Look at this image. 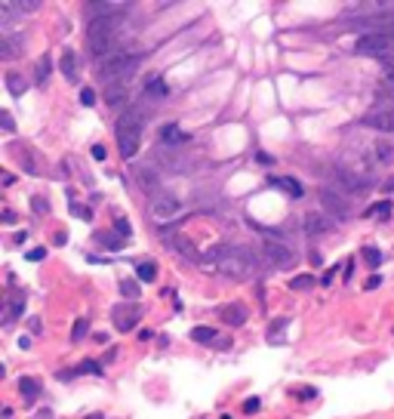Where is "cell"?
Returning <instances> with one entry per match:
<instances>
[{
    "label": "cell",
    "instance_id": "cell-29",
    "mask_svg": "<svg viewBox=\"0 0 394 419\" xmlns=\"http://www.w3.org/2000/svg\"><path fill=\"white\" fill-rule=\"evenodd\" d=\"M121 293L136 302V299H139V284H136V281H124V284H121Z\"/></svg>",
    "mask_w": 394,
    "mask_h": 419
},
{
    "label": "cell",
    "instance_id": "cell-40",
    "mask_svg": "<svg viewBox=\"0 0 394 419\" xmlns=\"http://www.w3.org/2000/svg\"><path fill=\"white\" fill-rule=\"evenodd\" d=\"M93 158H96V161H105V158H108V155H105V148H102V145H96V148H93Z\"/></svg>",
    "mask_w": 394,
    "mask_h": 419
},
{
    "label": "cell",
    "instance_id": "cell-35",
    "mask_svg": "<svg viewBox=\"0 0 394 419\" xmlns=\"http://www.w3.org/2000/svg\"><path fill=\"white\" fill-rule=\"evenodd\" d=\"M259 407H262V404H259V398H247V401H244V413H256Z\"/></svg>",
    "mask_w": 394,
    "mask_h": 419
},
{
    "label": "cell",
    "instance_id": "cell-20",
    "mask_svg": "<svg viewBox=\"0 0 394 419\" xmlns=\"http://www.w3.org/2000/svg\"><path fill=\"white\" fill-rule=\"evenodd\" d=\"M136 278H139L142 284H151V281H157V262H139Z\"/></svg>",
    "mask_w": 394,
    "mask_h": 419
},
{
    "label": "cell",
    "instance_id": "cell-25",
    "mask_svg": "<svg viewBox=\"0 0 394 419\" xmlns=\"http://www.w3.org/2000/svg\"><path fill=\"white\" fill-rule=\"evenodd\" d=\"M314 284H318V281H314V275H299V278H293V281H290V287H293V290H311Z\"/></svg>",
    "mask_w": 394,
    "mask_h": 419
},
{
    "label": "cell",
    "instance_id": "cell-31",
    "mask_svg": "<svg viewBox=\"0 0 394 419\" xmlns=\"http://www.w3.org/2000/svg\"><path fill=\"white\" fill-rule=\"evenodd\" d=\"M22 78H19V74H10V78H7V90L13 93V96H22V84H19Z\"/></svg>",
    "mask_w": 394,
    "mask_h": 419
},
{
    "label": "cell",
    "instance_id": "cell-10",
    "mask_svg": "<svg viewBox=\"0 0 394 419\" xmlns=\"http://www.w3.org/2000/svg\"><path fill=\"white\" fill-rule=\"evenodd\" d=\"M364 124L379 133H394V111H373L364 118Z\"/></svg>",
    "mask_w": 394,
    "mask_h": 419
},
{
    "label": "cell",
    "instance_id": "cell-4",
    "mask_svg": "<svg viewBox=\"0 0 394 419\" xmlns=\"http://www.w3.org/2000/svg\"><path fill=\"white\" fill-rule=\"evenodd\" d=\"M142 65V56L139 53H114L111 59L99 62V78L105 81V87L111 84H127L133 74L139 71Z\"/></svg>",
    "mask_w": 394,
    "mask_h": 419
},
{
    "label": "cell",
    "instance_id": "cell-2",
    "mask_svg": "<svg viewBox=\"0 0 394 419\" xmlns=\"http://www.w3.org/2000/svg\"><path fill=\"white\" fill-rule=\"evenodd\" d=\"M142 130H145V108H142V105L124 108L121 121H117V148H121L124 158H136V155H139Z\"/></svg>",
    "mask_w": 394,
    "mask_h": 419
},
{
    "label": "cell",
    "instance_id": "cell-6",
    "mask_svg": "<svg viewBox=\"0 0 394 419\" xmlns=\"http://www.w3.org/2000/svg\"><path fill=\"white\" fill-rule=\"evenodd\" d=\"M348 28L364 31V34H391L394 37V10H373L367 16L348 19Z\"/></svg>",
    "mask_w": 394,
    "mask_h": 419
},
{
    "label": "cell",
    "instance_id": "cell-41",
    "mask_svg": "<svg viewBox=\"0 0 394 419\" xmlns=\"http://www.w3.org/2000/svg\"><path fill=\"white\" fill-rule=\"evenodd\" d=\"M379 284H382V278H379V275H373V278H370V281H367V290H376V287H379Z\"/></svg>",
    "mask_w": 394,
    "mask_h": 419
},
{
    "label": "cell",
    "instance_id": "cell-33",
    "mask_svg": "<svg viewBox=\"0 0 394 419\" xmlns=\"http://www.w3.org/2000/svg\"><path fill=\"white\" fill-rule=\"evenodd\" d=\"M81 105H96V90L84 87V90H81Z\"/></svg>",
    "mask_w": 394,
    "mask_h": 419
},
{
    "label": "cell",
    "instance_id": "cell-34",
    "mask_svg": "<svg viewBox=\"0 0 394 419\" xmlns=\"http://www.w3.org/2000/svg\"><path fill=\"white\" fill-rule=\"evenodd\" d=\"M99 241H102V244H108L111 250H117V247L124 244V238H114V235H99Z\"/></svg>",
    "mask_w": 394,
    "mask_h": 419
},
{
    "label": "cell",
    "instance_id": "cell-46",
    "mask_svg": "<svg viewBox=\"0 0 394 419\" xmlns=\"http://www.w3.org/2000/svg\"><path fill=\"white\" fill-rule=\"evenodd\" d=\"M222 419H231V416H222Z\"/></svg>",
    "mask_w": 394,
    "mask_h": 419
},
{
    "label": "cell",
    "instance_id": "cell-1",
    "mask_svg": "<svg viewBox=\"0 0 394 419\" xmlns=\"http://www.w3.org/2000/svg\"><path fill=\"white\" fill-rule=\"evenodd\" d=\"M121 31H124V16H117V19H93L90 28H87V44L90 50L96 53L99 62L111 59L117 53V47H121Z\"/></svg>",
    "mask_w": 394,
    "mask_h": 419
},
{
    "label": "cell",
    "instance_id": "cell-9",
    "mask_svg": "<svg viewBox=\"0 0 394 419\" xmlns=\"http://www.w3.org/2000/svg\"><path fill=\"white\" fill-rule=\"evenodd\" d=\"M247 318H250L247 302H231V306L222 309V324H228V327H241V324H247Z\"/></svg>",
    "mask_w": 394,
    "mask_h": 419
},
{
    "label": "cell",
    "instance_id": "cell-5",
    "mask_svg": "<svg viewBox=\"0 0 394 419\" xmlns=\"http://www.w3.org/2000/svg\"><path fill=\"white\" fill-rule=\"evenodd\" d=\"M354 53L367 56V59H379L385 65L394 59V37L391 34H361L354 41Z\"/></svg>",
    "mask_w": 394,
    "mask_h": 419
},
{
    "label": "cell",
    "instance_id": "cell-19",
    "mask_svg": "<svg viewBox=\"0 0 394 419\" xmlns=\"http://www.w3.org/2000/svg\"><path fill=\"white\" fill-rule=\"evenodd\" d=\"M77 71H81V62H77V53H65L62 56V74H65V78L68 81H77Z\"/></svg>",
    "mask_w": 394,
    "mask_h": 419
},
{
    "label": "cell",
    "instance_id": "cell-22",
    "mask_svg": "<svg viewBox=\"0 0 394 419\" xmlns=\"http://www.w3.org/2000/svg\"><path fill=\"white\" fill-rule=\"evenodd\" d=\"M173 247H176V250H182V256H185V259H191V262L197 259V247H194L188 238H173Z\"/></svg>",
    "mask_w": 394,
    "mask_h": 419
},
{
    "label": "cell",
    "instance_id": "cell-21",
    "mask_svg": "<svg viewBox=\"0 0 394 419\" xmlns=\"http://www.w3.org/2000/svg\"><path fill=\"white\" fill-rule=\"evenodd\" d=\"M161 139L167 142V145H179V142H188V136L179 130V127H173V124H167L164 130H161Z\"/></svg>",
    "mask_w": 394,
    "mask_h": 419
},
{
    "label": "cell",
    "instance_id": "cell-26",
    "mask_svg": "<svg viewBox=\"0 0 394 419\" xmlns=\"http://www.w3.org/2000/svg\"><path fill=\"white\" fill-rule=\"evenodd\" d=\"M287 324H290L287 318H281V321H274V324H271V330H268V339H274V342H281V339H284V327H287Z\"/></svg>",
    "mask_w": 394,
    "mask_h": 419
},
{
    "label": "cell",
    "instance_id": "cell-27",
    "mask_svg": "<svg viewBox=\"0 0 394 419\" xmlns=\"http://www.w3.org/2000/svg\"><path fill=\"white\" fill-rule=\"evenodd\" d=\"M13 10H19V13H34V10H41L44 4L41 0H19V4H10Z\"/></svg>",
    "mask_w": 394,
    "mask_h": 419
},
{
    "label": "cell",
    "instance_id": "cell-36",
    "mask_svg": "<svg viewBox=\"0 0 394 419\" xmlns=\"http://www.w3.org/2000/svg\"><path fill=\"white\" fill-rule=\"evenodd\" d=\"M44 256H47V250H44V247H34V250L28 253V259H31V262H41Z\"/></svg>",
    "mask_w": 394,
    "mask_h": 419
},
{
    "label": "cell",
    "instance_id": "cell-11",
    "mask_svg": "<svg viewBox=\"0 0 394 419\" xmlns=\"http://www.w3.org/2000/svg\"><path fill=\"white\" fill-rule=\"evenodd\" d=\"M22 312H25V290H16V287H13V293H10V299H7V324H13Z\"/></svg>",
    "mask_w": 394,
    "mask_h": 419
},
{
    "label": "cell",
    "instance_id": "cell-44",
    "mask_svg": "<svg viewBox=\"0 0 394 419\" xmlns=\"http://www.w3.org/2000/svg\"><path fill=\"white\" fill-rule=\"evenodd\" d=\"M34 419H53V413H50V410H41V413H37Z\"/></svg>",
    "mask_w": 394,
    "mask_h": 419
},
{
    "label": "cell",
    "instance_id": "cell-39",
    "mask_svg": "<svg viewBox=\"0 0 394 419\" xmlns=\"http://www.w3.org/2000/svg\"><path fill=\"white\" fill-rule=\"evenodd\" d=\"M71 216H81V219H90V210H84V207H77V204H71Z\"/></svg>",
    "mask_w": 394,
    "mask_h": 419
},
{
    "label": "cell",
    "instance_id": "cell-43",
    "mask_svg": "<svg viewBox=\"0 0 394 419\" xmlns=\"http://www.w3.org/2000/svg\"><path fill=\"white\" fill-rule=\"evenodd\" d=\"M314 395H318L314 389H299V398H314Z\"/></svg>",
    "mask_w": 394,
    "mask_h": 419
},
{
    "label": "cell",
    "instance_id": "cell-23",
    "mask_svg": "<svg viewBox=\"0 0 394 419\" xmlns=\"http://www.w3.org/2000/svg\"><path fill=\"white\" fill-rule=\"evenodd\" d=\"M50 71H53L50 56H44L41 62H37V74H34V81H37V84H47V81H50Z\"/></svg>",
    "mask_w": 394,
    "mask_h": 419
},
{
    "label": "cell",
    "instance_id": "cell-37",
    "mask_svg": "<svg viewBox=\"0 0 394 419\" xmlns=\"http://www.w3.org/2000/svg\"><path fill=\"white\" fill-rule=\"evenodd\" d=\"M4 133H16V124L10 118V111H4Z\"/></svg>",
    "mask_w": 394,
    "mask_h": 419
},
{
    "label": "cell",
    "instance_id": "cell-38",
    "mask_svg": "<svg viewBox=\"0 0 394 419\" xmlns=\"http://www.w3.org/2000/svg\"><path fill=\"white\" fill-rule=\"evenodd\" d=\"M367 262H370V265H379V262H382V253H379V250H367Z\"/></svg>",
    "mask_w": 394,
    "mask_h": 419
},
{
    "label": "cell",
    "instance_id": "cell-7",
    "mask_svg": "<svg viewBox=\"0 0 394 419\" xmlns=\"http://www.w3.org/2000/svg\"><path fill=\"white\" fill-rule=\"evenodd\" d=\"M265 259L271 262V265H278V269H287V265H293V259H296V253L290 250V247H284V244H278V241H265Z\"/></svg>",
    "mask_w": 394,
    "mask_h": 419
},
{
    "label": "cell",
    "instance_id": "cell-15",
    "mask_svg": "<svg viewBox=\"0 0 394 419\" xmlns=\"http://www.w3.org/2000/svg\"><path fill=\"white\" fill-rule=\"evenodd\" d=\"M139 318H142V309H139V306H133V312H130V315H121V312L114 315V327L121 330V333H127V330H133V327H136V321H139Z\"/></svg>",
    "mask_w": 394,
    "mask_h": 419
},
{
    "label": "cell",
    "instance_id": "cell-30",
    "mask_svg": "<svg viewBox=\"0 0 394 419\" xmlns=\"http://www.w3.org/2000/svg\"><path fill=\"white\" fill-rule=\"evenodd\" d=\"M87 330H90V324H87V318H81L74 324V330H71V336H74V342H81L84 336H87Z\"/></svg>",
    "mask_w": 394,
    "mask_h": 419
},
{
    "label": "cell",
    "instance_id": "cell-13",
    "mask_svg": "<svg viewBox=\"0 0 394 419\" xmlns=\"http://www.w3.org/2000/svg\"><path fill=\"white\" fill-rule=\"evenodd\" d=\"M321 201H324V207L333 210L336 216H348V204H345L336 192H330V188H324V192H321Z\"/></svg>",
    "mask_w": 394,
    "mask_h": 419
},
{
    "label": "cell",
    "instance_id": "cell-14",
    "mask_svg": "<svg viewBox=\"0 0 394 419\" xmlns=\"http://www.w3.org/2000/svg\"><path fill=\"white\" fill-rule=\"evenodd\" d=\"M105 102H108L111 108H121V105L127 102V84H111V87H105Z\"/></svg>",
    "mask_w": 394,
    "mask_h": 419
},
{
    "label": "cell",
    "instance_id": "cell-28",
    "mask_svg": "<svg viewBox=\"0 0 394 419\" xmlns=\"http://www.w3.org/2000/svg\"><path fill=\"white\" fill-rule=\"evenodd\" d=\"M145 93H154V96H167V84H164L161 78H151V81H148V87H145Z\"/></svg>",
    "mask_w": 394,
    "mask_h": 419
},
{
    "label": "cell",
    "instance_id": "cell-42",
    "mask_svg": "<svg viewBox=\"0 0 394 419\" xmlns=\"http://www.w3.org/2000/svg\"><path fill=\"white\" fill-rule=\"evenodd\" d=\"M34 210H37V213H47V204H44V198H34Z\"/></svg>",
    "mask_w": 394,
    "mask_h": 419
},
{
    "label": "cell",
    "instance_id": "cell-3",
    "mask_svg": "<svg viewBox=\"0 0 394 419\" xmlns=\"http://www.w3.org/2000/svg\"><path fill=\"white\" fill-rule=\"evenodd\" d=\"M213 262L216 269L228 278H250L256 275V256L244 247H222V250H213Z\"/></svg>",
    "mask_w": 394,
    "mask_h": 419
},
{
    "label": "cell",
    "instance_id": "cell-32",
    "mask_svg": "<svg viewBox=\"0 0 394 419\" xmlns=\"http://www.w3.org/2000/svg\"><path fill=\"white\" fill-rule=\"evenodd\" d=\"M370 213H373V216H388V213H391V201H379L376 207H370Z\"/></svg>",
    "mask_w": 394,
    "mask_h": 419
},
{
    "label": "cell",
    "instance_id": "cell-24",
    "mask_svg": "<svg viewBox=\"0 0 394 419\" xmlns=\"http://www.w3.org/2000/svg\"><path fill=\"white\" fill-rule=\"evenodd\" d=\"M191 339H194V342H213V339H216V330H213V327H194V330H191Z\"/></svg>",
    "mask_w": 394,
    "mask_h": 419
},
{
    "label": "cell",
    "instance_id": "cell-12",
    "mask_svg": "<svg viewBox=\"0 0 394 419\" xmlns=\"http://www.w3.org/2000/svg\"><path fill=\"white\" fill-rule=\"evenodd\" d=\"M268 185H271V188H281V192H287L290 198H302V185H299L296 179H290V176H271Z\"/></svg>",
    "mask_w": 394,
    "mask_h": 419
},
{
    "label": "cell",
    "instance_id": "cell-17",
    "mask_svg": "<svg viewBox=\"0 0 394 419\" xmlns=\"http://www.w3.org/2000/svg\"><path fill=\"white\" fill-rule=\"evenodd\" d=\"M327 228H330L327 216H321V213H308L305 216V232L308 235H321V232H327Z\"/></svg>",
    "mask_w": 394,
    "mask_h": 419
},
{
    "label": "cell",
    "instance_id": "cell-18",
    "mask_svg": "<svg viewBox=\"0 0 394 419\" xmlns=\"http://www.w3.org/2000/svg\"><path fill=\"white\" fill-rule=\"evenodd\" d=\"M19 389H22V398H25V404H34V401H37V395H41V383H37L34 376H25Z\"/></svg>",
    "mask_w": 394,
    "mask_h": 419
},
{
    "label": "cell",
    "instance_id": "cell-8",
    "mask_svg": "<svg viewBox=\"0 0 394 419\" xmlns=\"http://www.w3.org/2000/svg\"><path fill=\"white\" fill-rule=\"evenodd\" d=\"M151 213L157 219H173L182 213V204L173 198V195H154V204H151Z\"/></svg>",
    "mask_w": 394,
    "mask_h": 419
},
{
    "label": "cell",
    "instance_id": "cell-45",
    "mask_svg": "<svg viewBox=\"0 0 394 419\" xmlns=\"http://www.w3.org/2000/svg\"><path fill=\"white\" fill-rule=\"evenodd\" d=\"M87 419H105V416H102V413H93V416H87Z\"/></svg>",
    "mask_w": 394,
    "mask_h": 419
},
{
    "label": "cell",
    "instance_id": "cell-16",
    "mask_svg": "<svg viewBox=\"0 0 394 419\" xmlns=\"http://www.w3.org/2000/svg\"><path fill=\"white\" fill-rule=\"evenodd\" d=\"M81 373H96V376H102V364H99V361H84V364H77L74 370H62L59 379H71V376H81Z\"/></svg>",
    "mask_w": 394,
    "mask_h": 419
}]
</instances>
